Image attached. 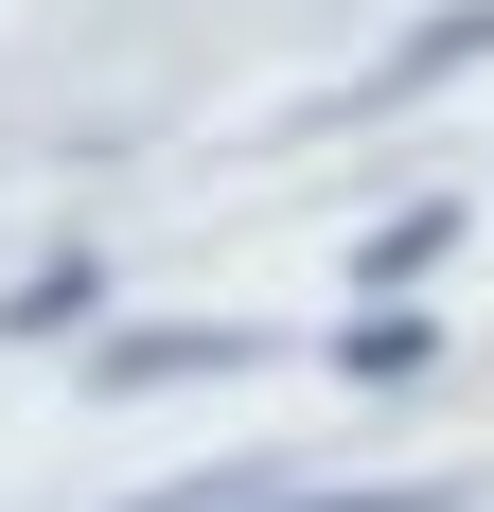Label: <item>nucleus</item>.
Listing matches in <instances>:
<instances>
[{
    "label": "nucleus",
    "mask_w": 494,
    "mask_h": 512,
    "mask_svg": "<svg viewBox=\"0 0 494 512\" xmlns=\"http://www.w3.org/2000/svg\"><path fill=\"white\" fill-rule=\"evenodd\" d=\"M336 371H353V389H424V371H442V318H424V301H353Z\"/></svg>",
    "instance_id": "4"
},
{
    "label": "nucleus",
    "mask_w": 494,
    "mask_h": 512,
    "mask_svg": "<svg viewBox=\"0 0 494 512\" xmlns=\"http://www.w3.org/2000/svg\"><path fill=\"white\" fill-rule=\"evenodd\" d=\"M442 248H459V212H442V195H406V212H371V230H353V301H406V283H424Z\"/></svg>",
    "instance_id": "3"
},
{
    "label": "nucleus",
    "mask_w": 494,
    "mask_h": 512,
    "mask_svg": "<svg viewBox=\"0 0 494 512\" xmlns=\"http://www.w3.org/2000/svg\"><path fill=\"white\" fill-rule=\"evenodd\" d=\"M265 336H230V318H106L89 336V389L124 407V389H212V371H247Z\"/></svg>",
    "instance_id": "2"
},
{
    "label": "nucleus",
    "mask_w": 494,
    "mask_h": 512,
    "mask_svg": "<svg viewBox=\"0 0 494 512\" xmlns=\"http://www.w3.org/2000/svg\"><path fill=\"white\" fill-rule=\"evenodd\" d=\"M477 53H494V0H442V18H406V36L371 53L353 89H318V106H300V142H318V124H371V106H424V89H459Z\"/></svg>",
    "instance_id": "1"
},
{
    "label": "nucleus",
    "mask_w": 494,
    "mask_h": 512,
    "mask_svg": "<svg viewBox=\"0 0 494 512\" xmlns=\"http://www.w3.org/2000/svg\"><path fill=\"white\" fill-rule=\"evenodd\" d=\"M247 512H459V477H353V495H265L247 477Z\"/></svg>",
    "instance_id": "5"
}]
</instances>
